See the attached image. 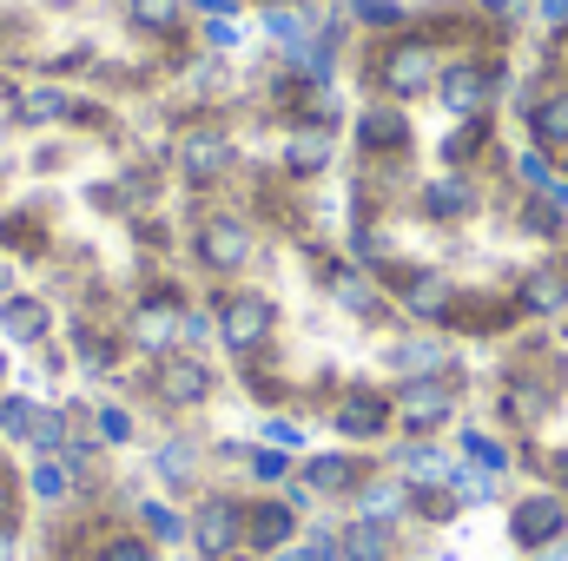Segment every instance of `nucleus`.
<instances>
[{"label": "nucleus", "instance_id": "nucleus-8", "mask_svg": "<svg viewBox=\"0 0 568 561\" xmlns=\"http://www.w3.org/2000/svg\"><path fill=\"white\" fill-rule=\"evenodd\" d=\"M239 7H252V13H284V7H311V0H239Z\"/></svg>", "mask_w": 568, "mask_h": 561}, {"label": "nucleus", "instance_id": "nucleus-4", "mask_svg": "<svg viewBox=\"0 0 568 561\" xmlns=\"http://www.w3.org/2000/svg\"><path fill=\"white\" fill-rule=\"evenodd\" d=\"M0 73L152 113L212 73V20L199 0H0Z\"/></svg>", "mask_w": 568, "mask_h": 561}, {"label": "nucleus", "instance_id": "nucleus-7", "mask_svg": "<svg viewBox=\"0 0 568 561\" xmlns=\"http://www.w3.org/2000/svg\"><path fill=\"white\" fill-rule=\"evenodd\" d=\"M0 377H7V357H0ZM33 555V476L0 422V561H27Z\"/></svg>", "mask_w": 568, "mask_h": 561}, {"label": "nucleus", "instance_id": "nucleus-2", "mask_svg": "<svg viewBox=\"0 0 568 561\" xmlns=\"http://www.w3.org/2000/svg\"><path fill=\"white\" fill-rule=\"evenodd\" d=\"M523 27L489 0H397L337 67L344 245L417 330L496 350L568 310V205L516 133Z\"/></svg>", "mask_w": 568, "mask_h": 561}, {"label": "nucleus", "instance_id": "nucleus-1", "mask_svg": "<svg viewBox=\"0 0 568 561\" xmlns=\"http://www.w3.org/2000/svg\"><path fill=\"white\" fill-rule=\"evenodd\" d=\"M172 165L179 258L212 357L245 410L344 449L436 442L476 377L417 330L344 245L337 86L258 53L152 106Z\"/></svg>", "mask_w": 568, "mask_h": 561}, {"label": "nucleus", "instance_id": "nucleus-3", "mask_svg": "<svg viewBox=\"0 0 568 561\" xmlns=\"http://www.w3.org/2000/svg\"><path fill=\"white\" fill-rule=\"evenodd\" d=\"M0 337L47 384L120 397L212 350L152 113L0 73Z\"/></svg>", "mask_w": 568, "mask_h": 561}, {"label": "nucleus", "instance_id": "nucleus-6", "mask_svg": "<svg viewBox=\"0 0 568 561\" xmlns=\"http://www.w3.org/2000/svg\"><path fill=\"white\" fill-rule=\"evenodd\" d=\"M516 133L549 185H568V13L536 33L516 73Z\"/></svg>", "mask_w": 568, "mask_h": 561}, {"label": "nucleus", "instance_id": "nucleus-5", "mask_svg": "<svg viewBox=\"0 0 568 561\" xmlns=\"http://www.w3.org/2000/svg\"><path fill=\"white\" fill-rule=\"evenodd\" d=\"M476 404L509 469L568 502V310L516 330L476 370Z\"/></svg>", "mask_w": 568, "mask_h": 561}]
</instances>
